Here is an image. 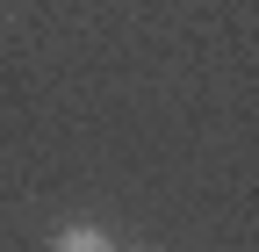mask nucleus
<instances>
[{"label":"nucleus","instance_id":"nucleus-1","mask_svg":"<svg viewBox=\"0 0 259 252\" xmlns=\"http://www.w3.org/2000/svg\"><path fill=\"white\" fill-rule=\"evenodd\" d=\"M51 252H115V245H108V231H101V224H72V231H58V245H51Z\"/></svg>","mask_w":259,"mask_h":252}]
</instances>
